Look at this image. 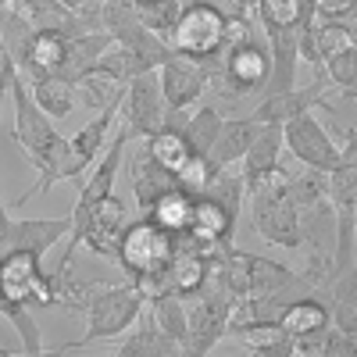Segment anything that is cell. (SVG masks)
Segmentation results:
<instances>
[{"label":"cell","instance_id":"6da1fadb","mask_svg":"<svg viewBox=\"0 0 357 357\" xmlns=\"http://www.w3.org/2000/svg\"><path fill=\"white\" fill-rule=\"evenodd\" d=\"M204 65L211 72V86L207 89L222 93L225 100L261 97L268 82H272V50L257 36L222 47L215 57H204Z\"/></svg>","mask_w":357,"mask_h":357},{"label":"cell","instance_id":"7a4b0ae2","mask_svg":"<svg viewBox=\"0 0 357 357\" xmlns=\"http://www.w3.org/2000/svg\"><path fill=\"white\" fill-rule=\"evenodd\" d=\"M143 307H146V293L136 282H126V286H104V282H97L93 286V296H89V304L82 311V318H86L82 340L57 347V354L86 350V347H93L100 340L122 336L126 329H132V325H136V318L143 314Z\"/></svg>","mask_w":357,"mask_h":357},{"label":"cell","instance_id":"3957f363","mask_svg":"<svg viewBox=\"0 0 357 357\" xmlns=\"http://www.w3.org/2000/svg\"><path fill=\"white\" fill-rule=\"evenodd\" d=\"M175 257V236L168 229H161L151 215H139L136 222H129L122 247H118V268L136 282H151L158 279Z\"/></svg>","mask_w":357,"mask_h":357},{"label":"cell","instance_id":"277c9868","mask_svg":"<svg viewBox=\"0 0 357 357\" xmlns=\"http://www.w3.org/2000/svg\"><path fill=\"white\" fill-rule=\"evenodd\" d=\"M225 25L229 15L211 4V0H190L178 11V22L168 36V47L178 54H190V57H215L225 47Z\"/></svg>","mask_w":357,"mask_h":357},{"label":"cell","instance_id":"5b68a950","mask_svg":"<svg viewBox=\"0 0 357 357\" xmlns=\"http://www.w3.org/2000/svg\"><path fill=\"white\" fill-rule=\"evenodd\" d=\"M229 314H232V293L215 275H207L204 289L190 301V325H186L183 350L197 357L211 354L218 340L229 336Z\"/></svg>","mask_w":357,"mask_h":357},{"label":"cell","instance_id":"8992f818","mask_svg":"<svg viewBox=\"0 0 357 357\" xmlns=\"http://www.w3.org/2000/svg\"><path fill=\"white\" fill-rule=\"evenodd\" d=\"M168 100L161 93V79L158 72H143L126 82L122 104H118V126H122L132 139H146L165 126Z\"/></svg>","mask_w":357,"mask_h":357},{"label":"cell","instance_id":"52a82bcc","mask_svg":"<svg viewBox=\"0 0 357 357\" xmlns=\"http://www.w3.org/2000/svg\"><path fill=\"white\" fill-rule=\"evenodd\" d=\"M11 104H15V143L29 154V161H33V168H36L61 132L54 129V118L36 104L33 93H29V82L22 75L11 86Z\"/></svg>","mask_w":357,"mask_h":357},{"label":"cell","instance_id":"ba28073f","mask_svg":"<svg viewBox=\"0 0 357 357\" xmlns=\"http://www.w3.org/2000/svg\"><path fill=\"white\" fill-rule=\"evenodd\" d=\"M282 139H286V151L301 161V165H307V168L333 172V168L343 161L336 139H333L329 129H325L318 118H314V111H304V114L289 118V122L282 126Z\"/></svg>","mask_w":357,"mask_h":357},{"label":"cell","instance_id":"9c48e42d","mask_svg":"<svg viewBox=\"0 0 357 357\" xmlns=\"http://www.w3.org/2000/svg\"><path fill=\"white\" fill-rule=\"evenodd\" d=\"M158 79H161V93L168 107H193L211 86V72H207L200 57L178 54V50L168 54V61L158 68Z\"/></svg>","mask_w":357,"mask_h":357},{"label":"cell","instance_id":"30bf717a","mask_svg":"<svg viewBox=\"0 0 357 357\" xmlns=\"http://www.w3.org/2000/svg\"><path fill=\"white\" fill-rule=\"evenodd\" d=\"M329 89H333V79L318 72L314 82L307 86H289V89H279V93H261L257 97V107L250 111L257 122H272V126H286L289 118L296 114H304L311 107H321V100L329 97Z\"/></svg>","mask_w":357,"mask_h":357},{"label":"cell","instance_id":"8fae6325","mask_svg":"<svg viewBox=\"0 0 357 357\" xmlns=\"http://www.w3.org/2000/svg\"><path fill=\"white\" fill-rule=\"evenodd\" d=\"M236 222H240V215H236L232 207H225L222 200L197 197V204H193V225H190L186 236L204 254H215V250H222V247L232 243Z\"/></svg>","mask_w":357,"mask_h":357},{"label":"cell","instance_id":"7c38bea8","mask_svg":"<svg viewBox=\"0 0 357 357\" xmlns=\"http://www.w3.org/2000/svg\"><path fill=\"white\" fill-rule=\"evenodd\" d=\"M65 236H68V218H25V222L11 218L4 240H0V257L11 250H33L43 257Z\"/></svg>","mask_w":357,"mask_h":357},{"label":"cell","instance_id":"4fadbf2b","mask_svg":"<svg viewBox=\"0 0 357 357\" xmlns=\"http://www.w3.org/2000/svg\"><path fill=\"white\" fill-rule=\"evenodd\" d=\"M111 354H118V357H175V354H186V350H183V343L172 340L161 329L158 318L151 314V307H143V314L132 325V333L122 343H114Z\"/></svg>","mask_w":357,"mask_h":357},{"label":"cell","instance_id":"5bb4252c","mask_svg":"<svg viewBox=\"0 0 357 357\" xmlns=\"http://www.w3.org/2000/svg\"><path fill=\"white\" fill-rule=\"evenodd\" d=\"M68 50H72V36L57 33V29H36L29 54L22 61V75L36 79V75H65L68 65Z\"/></svg>","mask_w":357,"mask_h":357},{"label":"cell","instance_id":"9a60e30c","mask_svg":"<svg viewBox=\"0 0 357 357\" xmlns=\"http://www.w3.org/2000/svg\"><path fill=\"white\" fill-rule=\"evenodd\" d=\"M279 325L296 340L304 336H321L325 329L333 325V311H329V301H325L321 293H304L296 296V301H289L279 314Z\"/></svg>","mask_w":357,"mask_h":357},{"label":"cell","instance_id":"2e32d148","mask_svg":"<svg viewBox=\"0 0 357 357\" xmlns=\"http://www.w3.org/2000/svg\"><path fill=\"white\" fill-rule=\"evenodd\" d=\"M129 175H132V197H136V204H139V211H151V207H154L168 190L178 186V175H175L172 168L158 165L146 151H143L139 158H132Z\"/></svg>","mask_w":357,"mask_h":357},{"label":"cell","instance_id":"e0dca14e","mask_svg":"<svg viewBox=\"0 0 357 357\" xmlns=\"http://www.w3.org/2000/svg\"><path fill=\"white\" fill-rule=\"evenodd\" d=\"M282 151H286L282 126L261 122V132L254 136L250 151H247V154H243V161H240V172H243V183H247V190L257 183L261 175H268L272 168H279V165H282Z\"/></svg>","mask_w":357,"mask_h":357},{"label":"cell","instance_id":"ac0fdd59","mask_svg":"<svg viewBox=\"0 0 357 357\" xmlns=\"http://www.w3.org/2000/svg\"><path fill=\"white\" fill-rule=\"evenodd\" d=\"M261 132V122L254 114L247 118H225L222 122V132L215 139V146L207 151V161H211L215 168H229V165H240L243 154L250 151L254 136Z\"/></svg>","mask_w":357,"mask_h":357},{"label":"cell","instance_id":"d6986e66","mask_svg":"<svg viewBox=\"0 0 357 357\" xmlns=\"http://www.w3.org/2000/svg\"><path fill=\"white\" fill-rule=\"evenodd\" d=\"M229 336H236L240 347H247L257 357H293L296 354L293 336L282 329L279 321H247V325L229 329Z\"/></svg>","mask_w":357,"mask_h":357},{"label":"cell","instance_id":"ffe728a7","mask_svg":"<svg viewBox=\"0 0 357 357\" xmlns=\"http://www.w3.org/2000/svg\"><path fill=\"white\" fill-rule=\"evenodd\" d=\"M25 79V75H22ZM29 82V93L36 97V104L50 114V118H68L75 107H82V93H79V82L61 79V75H36V79H25Z\"/></svg>","mask_w":357,"mask_h":357},{"label":"cell","instance_id":"44dd1931","mask_svg":"<svg viewBox=\"0 0 357 357\" xmlns=\"http://www.w3.org/2000/svg\"><path fill=\"white\" fill-rule=\"evenodd\" d=\"M36 29L40 25L33 22V15H29L18 0H8V4L0 8V40H4V47L11 50L18 72H22V61H25V54H29V43H33Z\"/></svg>","mask_w":357,"mask_h":357},{"label":"cell","instance_id":"7402d4cb","mask_svg":"<svg viewBox=\"0 0 357 357\" xmlns=\"http://www.w3.org/2000/svg\"><path fill=\"white\" fill-rule=\"evenodd\" d=\"M325 301H329L336 329L357 336V254H354V264L347 268V272L333 279L329 293H325Z\"/></svg>","mask_w":357,"mask_h":357},{"label":"cell","instance_id":"603a6c76","mask_svg":"<svg viewBox=\"0 0 357 357\" xmlns=\"http://www.w3.org/2000/svg\"><path fill=\"white\" fill-rule=\"evenodd\" d=\"M146 154H151L158 165H165V168H172V172H178L183 168L197 151H193V143H190V136L183 132V126H161L154 136H146V146H143Z\"/></svg>","mask_w":357,"mask_h":357},{"label":"cell","instance_id":"cb8c5ba5","mask_svg":"<svg viewBox=\"0 0 357 357\" xmlns=\"http://www.w3.org/2000/svg\"><path fill=\"white\" fill-rule=\"evenodd\" d=\"M193 204H197V197L193 193H186L183 186H175V190H168L151 211H143V215H151L161 229H168L172 236H186L190 232V225H193Z\"/></svg>","mask_w":357,"mask_h":357},{"label":"cell","instance_id":"d4e9b609","mask_svg":"<svg viewBox=\"0 0 357 357\" xmlns=\"http://www.w3.org/2000/svg\"><path fill=\"white\" fill-rule=\"evenodd\" d=\"M146 307H151V314L158 318V325L172 336L183 343L186 340V325H190V301H183L178 293H158L146 301Z\"/></svg>","mask_w":357,"mask_h":357},{"label":"cell","instance_id":"484cf974","mask_svg":"<svg viewBox=\"0 0 357 357\" xmlns=\"http://www.w3.org/2000/svg\"><path fill=\"white\" fill-rule=\"evenodd\" d=\"M222 122H225V114H222L218 107H197V111L186 114L183 132L190 136V143H193L197 154L207 158V151L215 146V139H218V132H222Z\"/></svg>","mask_w":357,"mask_h":357},{"label":"cell","instance_id":"4316f807","mask_svg":"<svg viewBox=\"0 0 357 357\" xmlns=\"http://www.w3.org/2000/svg\"><path fill=\"white\" fill-rule=\"evenodd\" d=\"M321 72L333 79L336 89H343L350 100H357V47H347V50L333 54Z\"/></svg>","mask_w":357,"mask_h":357},{"label":"cell","instance_id":"83f0119b","mask_svg":"<svg viewBox=\"0 0 357 357\" xmlns=\"http://www.w3.org/2000/svg\"><path fill=\"white\" fill-rule=\"evenodd\" d=\"M178 11H183V4H178V0H154V4H146V8H136L139 22L151 29L154 36H161L165 43H168L172 29H175V22H178Z\"/></svg>","mask_w":357,"mask_h":357},{"label":"cell","instance_id":"f1b7e54d","mask_svg":"<svg viewBox=\"0 0 357 357\" xmlns=\"http://www.w3.org/2000/svg\"><path fill=\"white\" fill-rule=\"evenodd\" d=\"M321 357H357V336L329 325L321 333Z\"/></svg>","mask_w":357,"mask_h":357},{"label":"cell","instance_id":"f546056e","mask_svg":"<svg viewBox=\"0 0 357 357\" xmlns=\"http://www.w3.org/2000/svg\"><path fill=\"white\" fill-rule=\"evenodd\" d=\"M311 11L325 22H350L357 18V0H311Z\"/></svg>","mask_w":357,"mask_h":357},{"label":"cell","instance_id":"4dcf8cb0","mask_svg":"<svg viewBox=\"0 0 357 357\" xmlns=\"http://www.w3.org/2000/svg\"><path fill=\"white\" fill-rule=\"evenodd\" d=\"M18 65H15V57L11 50L4 47V40H0V118H4V107H8V93H11V86L18 82Z\"/></svg>","mask_w":357,"mask_h":357},{"label":"cell","instance_id":"1f68e13d","mask_svg":"<svg viewBox=\"0 0 357 357\" xmlns=\"http://www.w3.org/2000/svg\"><path fill=\"white\" fill-rule=\"evenodd\" d=\"M232 8L240 11V15H250V18H257V8H261V0H232Z\"/></svg>","mask_w":357,"mask_h":357},{"label":"cell","instance_id":"d6a6232c","mask_svg":"<svg viewBox=\"0 0 357 357\" xmlns=\"http://www.w3.org/2000/svg\"><path fill=\"white\" fill-rule=\"evenodd\" d=\"M343 25H347V33H350V47H357V18H350Z\"/></svg>","mask_w":357,"mask_h":357},{"label":"cell","instance_id":"836d02e7","mask_svg":"<svg viewBox=\"0 0 357 357\" xmlns=\"http://www.w3.org/2000/svg\"><path fill=\"white\" fill-rule=\"evenodd\" d=\"M354 254H357V211H354Z\"/></svg>","mask_w":357,"mask_h":357},{"label":"cell","instance_id":"e575fe53","mask_svg":"<svg viewBox=\"0 0 357 357\" xmlns=\"http://www.w3.org/2000/svg\"><path fill=\"white\" fill-rule=\"evenodd\" d=\"M68 8H79V4H89V0H65Z\"/></svg>","mask_w":357,"mask_h":357},{"label":"cell","instance_id":"d590c367","mask_svg":"<svg viewBox=\"0 0 357 357\" xmlns=\"http://www.w3.org/2000/svg\"><path fill=\"white\" fill-rule=\"evenodd\" d=\"M132 4H136V8H146V4H154V0H132Z\"/></svg>","mask_w":357,"mask_h":357},{"label":"cell","instance_id":"8d00e7d4","mask_svg":"<svg viewBox=\"0 0 357 357\" xmlns=\"http://www.w3.org/2000/svg\"><path fill=\"white\" fill-rule=\"evenodd\" d=\"M4 4H8V0H0V8H4Z\"/></svg>","mask_w":357,"mask_h":357}]
</instances>
